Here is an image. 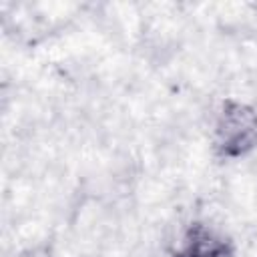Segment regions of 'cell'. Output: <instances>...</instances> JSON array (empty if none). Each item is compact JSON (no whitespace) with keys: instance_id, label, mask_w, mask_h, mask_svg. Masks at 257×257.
I'll use <instances>...</instances> for the list:
<instances>
[{"instance_id":"cell-1","label":"cell","mask_w":257,"mask_h":257,"mask_svg":"<svg viewBox=\"0 0 257 257\" xmlns=\"http://www.w3.org/2000/svg\"><path fill=\"white\" fill-rule=\"evenodd\" d=\"M213 157L221 163H235L257 153V106L227 96L217 106L211 131Z\"/></svg>"},{"instance_id":"cell-2","label":"cell","mask_w":257,"mask_h":257,"mask_svg":"<svg viewBox=\"0 0 257 257\" xmlns=\"http://www.w3.org/2000/svg\"><path fill=\"white\" fill-rule=\"evenodd\" d=\"M169 257H237V247L231 237L213 225L191 221L177 235Z\"/></svg>"},{"instance_id":"cell-3","label":"cell","mask_w":257,"mask_h":257,"mask_svg":"<svg viewBox=\"0 0 257 257\" xmlns=\"http://www.w3.org/2000/svg\"><path fill=\"white\" fill-rule=\"evenodd\" d=\"M14 257H56V249H54V243L46 239V241H40L36 245H30V247L22 249Z\"/></svg>"}]
</instances>
